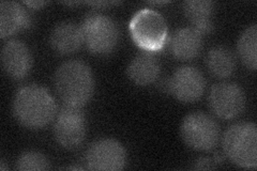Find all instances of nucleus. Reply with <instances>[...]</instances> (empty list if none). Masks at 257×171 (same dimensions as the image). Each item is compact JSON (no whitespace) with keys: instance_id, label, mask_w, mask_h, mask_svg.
<instances>
[{"instance_id":"f257e3e1","label":"nucleus","mask_w":257,"mask_h":171,"mask_svg":"<svg viewBox=\"0 0 257 171\" xmlns=\"http://www.w3.org/2000/svg\"><path fill=\"white\" fill-rule=\"evenodd\" d=\"M12 110L19 123L30 129L47 126L57 113V105L46 89L39 85H27L15 93Z\"/></svg>"},{"instance_id":"f03ea898","label":"nucleus","mask_w":257,"mask_h":171,"mask_svg":"<svg viewBox=\"0 0 257 171\" xmlns=\"http://www.w3.org/2000/svg\"><path fill=\"white\" fill-rule=\"evenodd\" d=\"M54 85L63 104L76 108H82L89 102L94 90L92 72L80 60L62 63L55 73Z\"/></svg>"},{"instance_id":"7ed1b4c3","label":"nucleus","mask_w":257,"mask_h":171,"mask_svg":"<svg viewBox=\"0 0 257 171\" xmlns=\"http://www.w3.org/2000/svg\"><path fill=\"white\" fill-rule=\"evenodd\" d=\"M223 150L238 167L255 169L257 166V128L253 122H239L224 133Z\"/></svg>"},{"instance_id":"20e7f679","label":"nucleus","mask_w":257,"mask_h":171,"mask_svg":"<svg viewBox=\"0 0 257 171\" xmlns=\"http://www.w3.org/2000/svg\"><path fill=\"white\" fill-rule=\"evenodd\" d=\"M133 42L145 52H159L165 46L168 28L165 19L159 12L142 9L128 24Z\"/></svg>"},{"instance_id":"39448f33","label":"nucleus","mask_w":257,"mask_h":171,"mask_svg":"<svg viewBox=\"0 0 257 171\" xmlns=\"http://www.w3.org/2000/svg\"><path fill=\"white\" fill-rule=\"evenodd\" d=\"M84 44L94 55H107L115 50L119 40L117 24L109 16L91 12L85 16L80 25Z\"/></svg>"},{"instance_id":"423d86ee","label":"nucleus","mask_w":257,"mask_h":171,"mask_svg":"<svg viewBox=\"0 0 257 171\" xmlns=\"http://www.w3.org/2000/svg\"><path fill=\"white\" fill-rule=\"evenodd\" d=\"M182 140L196 151H210L220 139L216 121L204 112H192L183 119L180 126Z\"/></svg>"},{"instance_id":"0eeeda50","label":"nucleus","mask_w":257,"mask_h":171,"mask_svg":"<svg viewBox=\"0 0 257 171\" xmlns=\"http://www.w3.org/2000/svg\"><path fill=\"white\" fill-rule=\"evenodd\" d=\"M86 133V118L82 109L64 105L54 124V135L57 142L64 149L74 150L83 144Z\"/></svg>"},{"instance_id":"6e6552de","label":"nucleus","mask_w":257,"mask_h":171,"mask_svg":"<svg viewBox=\"0 0 257 171\" xmlns=\"http://www.w3.org/2000/svg\"><path fill=\"white\" fill-rule=\"evenodd\" d=\"M209 106L220 119L237 118L245 107V95L242 88L229 81L214 85L209 93Z\"/></svg>"},{"instance_id":"1a4fd4ad","label":"nucleus","mask_w":257,"mask_h":171,"mask_svg":"<svg viewBox=\"0 0 257 171\" xmlns=\"http://www.w3.org/2000/svg\"><path fill=\"white\" fill-rule=\"evenodd\" d=\"M85 161L90 170L119 171L126 164V153L121 143L110 138H104L89 146Z\"/></svg>"},{"instance_id":"9d476101","label":"nucleus","mask_w":257,"mask_h":171,"mask_svg":"<svg viewBox=\"0 0 257 171\" xmlns=\"http://www.w3.org/2000/svg\"><path fill=\"white\" fill-rule=\"evenodd\" d=\"M167 90L182 103H194L203 96L206 80L197 68L184 66L177 69L166 85Z\"/></svg>"},{"instance_id":"9b49d317","label":"nucleus","mask_w":257,"mask_h":171,"mask_svg":"<svg viewBox=\"0 0 257 171\" xmlns=\"http://www.w3.org/2000/svg\"><path fill=\"white\" fill-rule=\"evenodd\" d=\"M2 64L6 74L12 79L25 78L32 67V57L28 46L19 40L7 42L2 50Z\"/></svg>"},{"instance_id":"f8f14e48","label":"nucleus","mask_w":257,"mask_h":171,"mask_svg":"<svg viewBox=\"0 0 257 171\" xmlns=\"http://www.w3.org/2000/svg\"><path fill=\"white\" fill-rule=\"evenodd\" d=\"M173 56L181 61H190L199 55L203 47V36L192 27L176 30L170 41Z\"/></svg>"},{"instance_id":"ddd939ff","label":"nucleus","mask_w":257,"mask_h":171,"mask_svg":"<svg viewBox=\"0 0 257 171\" xmlns=\"http://www.w3.org/2000/svg\"><path fill=\"white\" fill-rule=\"evenodd\" d=\"M50 43L53 50L59 55L74 54L84 44L82 28L74 23L62 22L53 29Z\"/></svg>"},{"instance_id":"4468645a","label":"nucleus","mask_w":257,"mask_h":171,"mask_svg":"<svg viewBox=\"0 0 257 171\" xmlns=\"http://www.w3.org/2000/svg\"><path fill=\"white\" fill-rule=\"evenodd\" d=\"M30 25V15L22 5L15 2L0 3V36L3 39L14 36Z\"/></svg>"},{"instance_id":"2eb2a0df","label":"nucleus","mask_w":257,"mask_h":171,"mask_svg":"<svg viewBox=\"0 0 257 171\" xmlns=\"http://www.w3.org/2000/svg\"><path fill=\"white\" fill-rule=\"evenodd\" d=\"M214 8V3L209 0H189L183 4V12L191 23L192 28L204 36L213 30Z\"/></svg>"},{"instance_id":"dca6fc26","label":"nucleus","mask_w":257,"mask_h":171,"mask_svg":"<svg viewBox=\"0 0 257 171\" xmlns=\"http://www.w3.org/2000/svg\"><path fill=\"white\" fill-rule=\"evenodd\" d=\"M127 75L135 85L149 86L160 75V63L149 53L140 54L128 64Z\"/></svg>"},{"instance_id":"f3484780","label":"nucleus","mask_w":257,"mask_h":171,"mask_svg":"<svg viewBox=\"0 0 257 171\" xmlns=\"http://www.w3.org/2000/svg\"><path fill=\"white\" fill-rule=\"evenodd\" d=\"M206 66L214 77L225 79L234 74L237 61L234 53L229 48L215 46L207 54Z\"/></svg>"},{"instance_id":"a211bd4d","label":"nucleus","mask_w":257,"mask_h":171,"mask_svg":"<svg viewBox=\"0 0 257 171\" xmlns=\"http://www.w3.org/2000/svg\"><path fill=\"white\" fill-rule=\"evenodd\" d=\"M257 26L256 24L248 26L241 34L238 43L237 52L240 60L244 66L252 71L257 68Z\"/></svg>"},{"instance_id":"6ab92c4d","label":"nucleus","mask_w":257,"mask_h":171,"mask_svg":"<svg viewBox=\"0 0 257 171\" xmlns=\"http://www.w3.org/2000/svg\"><path fill=\"white\" fill-rule=\"evenodd\" d=\"M15 168L20 171H36L48 170L50 162L44 154L37 151H27L21 154L16 160Z\"/></svg>"},{"instance_id":"aec40b11","label":"nucleus","mask_w":257,"mask_h":171,"mask_svg":"<svg viewBox=\"0 0 257 171\" xmlns=\"http://www.w3.org/2000/svg\"><path fill=\"white\" fill-rule=\"evenodd\" d=\"M222 159L219 156H215L214 158L211 157H200L195 162L193 169H199V170H207V169H214L221 164Z\"/></svg>"},{"instance_id":"412c9836","label":"nucleus","mask_w":257,"mask_h":171,"mask_svg":"<svg viewBox=\"0 0 257 171\" xmlns=\"http://www.w3.org/2000/svg\"><path fill=\"white\" fill-rule=\"evenodd\" d=\"M25 5L29 7L30 9H41V8L47 5V3L46 2H26Z\"/></svg>"}]
</instances>
